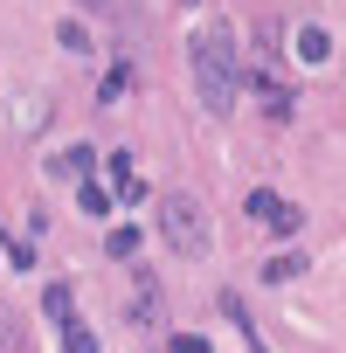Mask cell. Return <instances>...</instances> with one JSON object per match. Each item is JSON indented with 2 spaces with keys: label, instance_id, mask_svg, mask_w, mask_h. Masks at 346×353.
I'll use <instances>...</instances> for the list:
<instances>
[{
  "label": "cell",
  "instance_id": "6da1fadb",
  "mask_svg": "<svg viewBox=\"0 0 346 353\" xmlns=\"http://www.w3.org/2000/svg\"><path fill=\"white\" fill-rule=\"evenodd\" d=\"M236 83H243V63H236L229 28L215 21V28L194 35V97H201L215 118H229V111H236Z\"/></svg>",
  "mask_w": 346,
  "mask_h": 353
},
{
  "label": "cell",
  "instance_id": "7a4b0ae2",
  "mask_svg": "<svg viewBox=\"0 0 346 353\" xmlns=\"http://www.w3.org/2000/svg\"><path fill=\"white\" fill-rule=\"evenodd\" d=\"M159 236H166V250L201 256L215 229H208V208H201L194 194H166V201H159Z\"/></svg>",
  "mask_w": 346,
  "mask_h": 353
},
{
  "label": "cell",
  "instance_id": "3957f363",
  "mask_svg": "<svg viewBox=\"0 0 346 353\" xmlns=\"http://www.w3.org/2000/svg\"><path fill=\"white\" fill-rule=\"evenodd\" d=\"M243 208H250V222H256V229H277V236H305V215H298L284 194H270V188H256Z\"/></svg>",
  "mask_w": 346,
  "mask_h": 353
},
{
  "label": "cell",
  "instance_id": "277c9868",
  "mask_svg": "<svg viewBox=\"0 0 346 353\" xmlns=\"http://www.w3.org/2000/svg\"><path fill=\"white\" fill-rule=\"evenodd\" d=\"M90 166H97V145H63V152L49 159V181H83Z\"/></svg>",
  "mask_w": 346,
  "mask_h": 353
},
{
  "label": "cell",
  "instance_id": "5b68a950",
  "mask_svg": "<svg viewBox=\"0 0 346 353\" xmlns=\"http://www.w3.org/2000/svg\"><path fill=\"white\" fill-rule=\"evenodd\" d=\"M298 63H305V70L332 63V35H325V28H298Z\"/></svg>",
  "mask_w": 346,
  "mask_h": 353
},
{
  "label": "cell",
  "instance_id": "8992f818",
  "mask_svg": "<svg viewBox=\"0 0 346 353\" xmlns=\"http://www.w3.org/2000/svg\"><path fill=\"white\" fill-rule=\"evenodd\" d=\"M291 277H305V250H284L263 263V284H291Z\"/></svg>",
  "mask_w": 346,
  "mask_h": 353
},
{
  "label": "cell",
  "instance_id": "52a82bcc",
  "mask_svg": "<svg viewBox=\"0 0 346 353\" xmlns=\"http://www.w3.org/2000/svg\"><path fill=\"white\" fill-rule=\"evenodd\" d=\"M42 312H49L56 325H70V319H77V298H70V284H49V291H42Z\"/></svg>",
  "mask_w": 346,
  "mask_h": 353
},
{
  "label": "cell",
  "instance_id": "ba28073f",
  "mask_svg": "<svg viewBox=\"0 0 346 353\" xmlns=\"http://www.w3.org/2000/svg\"><path fill=\"white\" fill-rule=\"evenodd\" d=\"M104 250H111V256H139V229H132V222H118V229L104 236Z\"/></svg>",
  "mask_w": 346,
  "mask_h": 353
},
{
  "label": "cell",
  "instance_id": "9c48e42d",
  "mask_svg": "<svg viewBox=\"0 0 346 353\" xmlns=\"http://www.w3.org/2000/svg\"><path fill=\"white\" fill-rule=\"evenodd\" d=\"M63 353H97V332L70 319V325H63Z\"/></svg>",
  "mask_w": 346,
  "mask_h": 353
},
{
  "label": "cell",
  "instance_id": "30bf717a",
  "mask_svg": "<svg viewBox=\"0 0 346 353\" xmlns=\"http://www.w3.org/2000/svg\"><path fill=\"white\" fill-rule=\"evenodd\" d=\"M111 181H118V188H111V201H132V208L145 201V181H139V173H111Z\"/></svg>",
  "mask_w": 346,
  "mask_h": 353
},
{
  "label": "cell",
  "instance_id": "8fae6325",
  "mask_svg": "<svg viewBox=\"0 0 346 353\" xmlns=\"http://www.w3.org/2000/svg\"><path fill=\"white\" fill-rule=\"evenodd\" d=\"M125 83H132V63H118V70H111V77H104V83H97V97H104V104H111V97H125Z\"/></svg>",
  "mask_w": 346,
  "mask_h": 353
},
{
  "label": "cell",
  "instance_id": "7c38bea8",
  "mask_svg": "<svg viewBox=\"0 0 346 353\" xmlns=\"http://www.w3.org/2000/svg\"><path fill=\"white\" fill-rule=\"evenodd\" d=\"M77 201H83V215H90V222H104V215H111V194H104V188H83Z\"/></svg>",
  "mask_w": 346,
  "mask_h": 353
},
{
  "label": "cell",
  "instance_id": "4fadbf2b",
  "mask_svg": "<svg viewBox=\"0 0 346 353\" xmlns=\"http://www.w3.org/2000/svg\"><path fill=\"white\" fill-rule=\"evenodd\" d=\"M132 319H152V325H159V291H152V284H139V298H132Z\"/></svg>",
  "mask_w": 346,
  "mask_h": 353
},
{
  "label": "cell",
  "instance_id": "5bb4252c",
  "mask_svg": "<svg viewBox=\"0 0 346 353\" xmlns=\"http://www.w3.org/2000/svg\"><path fill=\"white\" fill-rule=\"evenodd\" d=\"M56 42H63V49H77V56L90 49V35H83V21H63V28H56Z\"/></svg>",
  "mask_w": 346,
  "mask_h": 353
},
{
  "label": "cell",
  "instance_id": "9a60e30c",
  "mask_svg": "<svg viewBox=\"0 0 346 353\" xmlns=\"http://www.w3.org/2000/svg\"><path fill=\"white\" fill-rule=\"evenodd\" d=\"M8 263H14V270H35V250H28L21 236H8Z\"/></svg>",
  "mask_w": 346,
  "mask_h": 353
},
{
  "label": "cell",
  "instance_id": "2e32d148",
  "mask_svg": "<svg viewBox=\"0 0 346 353\" xmlns=\"http://www.w3.org/2000/svg\"><path fill=\"white\" fill-rule=\"evenodd\" d=\"M173 353H208V339L201 332H173Z\"/></svg>",
  "mask_w": 346,
  "mask_h": 353
},
{
  "label": "cell",
  "instance_id": "e0dca14e",
  "mask_svg": "<svg viewBox=\"0 0 346 353\" xmlns=\"http://www.w3.org/2000/svg\"><path fill=\"white\" fill-rule=\"evenodd\" d=\"M14 332H21V325H14V312L0 305V346H14Z\"/></svg>",
  "mask_w": 346,
  "mask_h": 353
}]
</instances>
